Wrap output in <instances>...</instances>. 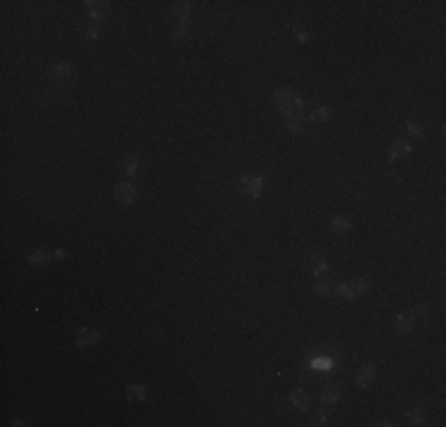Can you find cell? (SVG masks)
Here are the masks:
<instances>
[{"mask_svg":"<svg viewBox=\"0 0 446 427\" xmlns=\"http://www.w3.org/2000/svg\"><path fill=\"white\" fill-rule=\"evenodd\" d=\"M273 97H275V104H278V110H280L285 117H302L304 102H302V97L297 95L295 90L280 88V90H275Z\"/></svg>","mask_w":446,"mask_h":427,"instance_id":"1","label":"cell"},{"mask_svg":"<svg viewBox=\"0 0 446 427\" xmlns=\"http://www.w3.org/2000/svg\"><path fill=\"white\" fill-rule=\"evenodd\" d=\"M48 78L53 83H57V86H62V83H69L71 78H74V67L69 62H57L50 67L48 71Z\"/></svg>","mask_w":446,"mask_h":427,"instance_id":"2","label":"cell"},{"mask_svg":"<svg viewBox=\"0 0 446 427\" xmlns=\"http://www.w3.org/2000/svg\"><path fill=\"white\" fill-rule=\"evenodd\" d=\"M368 292V283L365 280H347V283L337 285V295L344 297V299H351V297H361Z\"/></svg>","mask_w":446,"mask_h":427,"instance_id":"3","label":"cell"},{"mask_svg":"<svg viewBox=\"0 0 446 427\" xmlns=\"http://www.w3.org/2000/svg\"><path fill=\"white\" fill-rule=\"evenodd\" d=\"M316 292L321 297L337 295V285H335V280H332V276H330V271H323V273L316 276Z\"/></svg>","mask_w":446,"mask_h":427,"instance_id":"4","label":"cell"},{"mask_svg":"<svg viewBox=\"0 0 446 427\" xmlns=\"http://www.w3.org/2000/svg\"><path fill=\"white\" fill-rule=\"evenodd\" d=\"M114 197H117V202L119 204H124V207L133 204V202H136V188H133V183L121 180V183L114 188Z\"/></svg>","mask_w":446,"mask_h":427,"instance_id":"5","label":"cell"},{"mask_svg":"<svg viewBox=\"0 0 446 427\" xmlns=\"http://www.w3.org/2000/svg\"><path fill=\"white\" fill-rule=\"evenodd\" d=\"M264 190V180L259 176H245L242 178V195H247L249 200H256Z\"/></svg>","mask_w":446,"mask_h":427,"instance_id":"6","label":"cell"},{"mask_svg":"<svg viewBox=\"0 0 446 427\" xmlns=\"http://www.w3.org/2000/svg\"><path fill=\"white\" fill-rule=\"evenodd\" d=\"M413 325H415V316H413L411 311L399 313V316L394 318V332H397V335H408V332L413 330Z\"/></svg>","mask_w":446,"mask_h":427,"instance_id":"7","label":"cell"},{"mask_svg":"<svg viewBox=\"0 0 446 427\" xmlns=\"http://www.w3.org/2000/svg\"><path fill=\"white\" fill-rule=\"evenodd\" d=\"M97 339H100L97 330H93V328H81L78 335H76V346H78V349H88V346L97 344Z\"/></svg>","mask_w":446,"mask_h":427,"instance_id":"8","label":"cell"},{"mask_svg":"<svg viewBox=\"0 0 446 427\" xmlns=\"http://www.w3.org/2000/svg\"><path fill=\"white\" fill-rule=\"evenodd\" d=\"M88 12L95 21H102L110 17V3H102V0H90L88 3Z\"/></svg>","mask_w":446,"mask_h":427,"instance_id":"9","label":"cell"},{"mask_svg":"<svg viewBox=\"0 0 446 427\" xmlns=\"http://www.w3.org/2000/svg\"><path fill=\"white\" fill-rule=\"evenodd\" d=\"M311 404V396L306 389H295V392L290 394V406L292 408H299V411H306Z\"/></svg>","mask_w":446,"mask_h":427,"instance_id":"10","label":"cell"},{"mask_svg":"<svg viewBox=\"0 0 446 427\" xmlns=\"http://www.w3.org/2000/svg\"><path fill=\"white\" fill-rule=\"evenodd\" d=\"M373 380H375V365H371V363H365L361 370L356 372V385L361 387V389H365V387L371 385Z\"/></svg>","mask_w":446,"mask_h":427,"instance_id":"11","label":"cell"},{"mask_svg":"<svg viewBox=\"0 0 446 427\" xmlns=\"http://www.w3.org/2000/svg\"><path fill=\"white\" fill-rule=\"evenodd\" d=\"M339 396H342L339 385H337V382H330V385H325V389H323L321 401H323V404H337V401H339Z\"/></svg>","mask_w":446,"mask_h":427,"instance_id":"12","label":"cell"},{"mask_svg":"<svg viewBox=\"0 0 446 427\" xmlns=\"http://www.w3.org/2000/svg\"><path fill=\"white\" fill-rule=\"evenodd\" d=\"M126 396L133 401H145L147 399V389L143 385H138V382H128L126 385Z\"/></svg>","mask_w":446,"mask_h":427,"instance_id":"13","label":"cell"},{"mask_svg":"<svg viewBox=\"0 0 446 427\" xmlns=\"http://www.w3.org/2000/svg\"><path fill=\"white\" fill-rule=\"evenodd\" d=\"M330 228H332V233H337V235H349L354 226H351V221L342 219V216H335V219L330 221Z\"/></svg>","mask_w":446,"mask_h":427,"instance_id":"14","label":"cell"},{"mask_svg":"<svg viewBox=\"0 0 446 427\" xmlns=\"http://www.w3.org/2000/svg\"><path fill=\"white\" fill-rule=\"evenodd\" d=\"M309 266H311V271H313V276H318V273H323V271H328V261H325L323 252H313V254H311Z\"/></svg>","mask_w":446,"mask_h":427,"instance_id":"15","label":"cell"},{"mask_svg":"<svg viewBox=\"0 0 446 427\" xmlns=\"http://www.w3.org/2000/svg\"><path fill=\"white\" fill-rule=\"evenodd\" d=\"M411 150H413V145L408 143V140H397V143L391 145V150H389V159L404 157V154H408Z\"/></svg>","mask_w":446,"mask_h":427,"instance_id":"16","label":"cell"},{"mask_svg":"<svg viewBox=\"0 0 446 427\" xmlns=\"http://www.w3.org/2000/svg\"><path fill=\"white\" fill-rule=\"evenodd\" d=\"M50 259H53V252H48V249H36V252L29 254V261L38 263V266H41V263H48Z\"/></svg>","mask_w":446,"mask_h":427,"instance_id":"17","label":"cell"},{"mask_svg":"<svg viewBox=\"0 0 446 427\" xmlns=\"http://www.w3.org/2000/svg\"><path fill=\"white\" fill-rule=\"evenodd\" d=\"M406 420L411 422V425H425V408L408 411V413H406Z\"/></svg>","mask_w":446,"mask_h":427,"instance_id":"18","label":"cell"},{"mask_svg":"<svg viewBox=\"0 0 446 427\" xmlns=\"http://www.w3.org/2000/svg\"><path fill=\"white\" fill-rule=\"evenodd\" d=\"M173 14L178 17V21H188V17H190V3H173Z\"/></svg>","mask_w":446,"mask_h":427,"instance_id":"19","label":"cell"},{"mask_svg":"<svg viewBox=\"0 0 446 427\" xmlns=\"http://www.w3.org/2000/svg\"><path fill=\"white\" fill-rule=\"evenodd\" d=\"M309 119L313 121V124H325V121L330 119V107H318V110H313Z\"/></svg>","mask_w":446,"mask_h":427,"instance_id":"20","label":"cell"},{"mask_svg":"<svg viewBox=\"0 0 446 427\" xmlns=\"http://www.w3.org/2000/svg\"><path fill=\"white\" fill-rule=\"evenodd\" d=\"M171 36H173V41H186L188 36V21H178L176 26H173V31H171Z\"/></svg>","mask_w":446,"mask_h":427,"instance_id":"21","label":"cell"},{"mask_svg":"<svg viewBox=\"0 0 446 427\" xmlns=\"http://www.w3.org/2000/svg\"><path fill=\"white\" fill-rule=\"evenodd\" d=\"M287 128L292 133H304V121H302V117H287Z\"/></svg>","mask_w":446,"mask_h":427,"instance_id":"22","label":"cell"},{"mask_svg":"<svg viewBox=\"0 0 446 427\" xmlns=\"http://www.w3.org/2000/svg\"><path fill=\"white\" fill-rule=\"evenodd\" d=\"M136 169H138V159L136 157H126L124 159V173H126V176H133V173H136Z\"/></svg>","mask_w":446,"mask_h":427,"instance_id":"23","label":"cell"},{"mask_svg":"<svg viewBox=\"0 0 446 427\" xmlns=\"http://www.w3.org/2000/svg\"><path fill=\"white\" fill-rule=\"evenodd\" d=\"M325 420H328L325 411H313V413H311V422H313V425H325Z\"/></svg>","mask_w":446,"mask_h":427,"instance_id":"24","label":"cell"},{"mask_svg":"<svg viewBox=\"0 0 446 427\" xmlns=\"http://www.w3.org/2000/svg\"><path fill=\"white\" fill-rule=\"evenodd\" d=\"M408 133H411L413 138H420V136H423V126H420L418 121H408Z\"/></svg>","mask_w":446,"mask_h":427,"instance_id":"25","label":"cell"},{"mask_svg":"<svg viewBox=\"0 0 446 427\" xmlns=\"http://www.w3.org/2000/svg\"><path fill=\"white\" fill-rule=\"evenodd\" d=\"M411 313L415 316V321H423V318H427V306H415V309H411Z\"/></svg>","mask_w":446,"mask_h":427,"instance_id":"26","label":"cell"},{"mask_svg":"<svg viewBox=\"0 0 446 427\" xmlns=\"http://www.w3.org/2000/svg\"><path fill=\"white\" fill-rule=\"evenodd\" d=\"M292 31H295V36L299 38V43L306 41V34H304V26H302V24H295V29H292Z\"/></svg>","mask_w":446,"mask_h":427,"instance_id":"27","label":"cell"},{"mask_svg":"<svg viewBox=\"0 0 446 427\" xmlns=\"http://www.w3.org/2000/svg\"><path fill=\"white\" fill-rule=\"evenodd\" d=\"M97 34H100V29H97L95 24H93V26H88V31H86V36H88V38H95Z\"/></svg>","mask_w":446,"mask_h":427,"instance_id":"28","label":"cell"},{"mask_svg":"<svg viewBox=\"0 0 446 427\" xmlns=\"http://www.w3.org/2000/svg\"><path fill=\"white\" fill-rule=\"evenodd\" d=\"M53 259H64V249H55V252H53Z\"/></svg>","mask_w":446,"mask_h":427,"instance_id":"29","label":"cell"}]
</instances>
